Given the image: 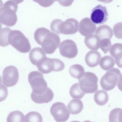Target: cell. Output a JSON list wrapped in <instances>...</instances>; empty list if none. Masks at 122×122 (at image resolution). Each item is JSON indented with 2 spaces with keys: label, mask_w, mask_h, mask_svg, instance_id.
<instances>
[{
  "label": "cell",
  "mask_w": 122,
  "mask_h": 122,
  "mask_svg": "<svg viewBox=\"0 0 122 122\" xmlns=\"http://www.w3.org/2000/svg\"><path fill=\"white\" fill-rule=\"evenodd\" d=\"M34 38L36 42L41 46L45 52L48 54L53 53L58 47L60 42L58 36L43 27L36 30Z\"/></svg>",
  "instance_id": "6da1fadb"
},
{
  "label": "cell",
  "mask_w": 122,
  "mask_h": 122,
  "mask_svg": "<svg viewBox=\"0 0 122 122\" xmlns=\"http://www.w3.org/2000/svg\"><path fill=\"white\" fill-rule=\"evenodd\" d=\"M18 4L13 0H9L5 2L0 10V24L9 27L14 25L17 21L16 14Z\"/></svg>",
  "instance_id": "7a4b0ae2"
},
{
  "label": "cell",
  "mask_w": 122,
  "mask_h": 122,
  "mask_svg": "<svg viewBox=\"0 0 122 122\" xmlns=\"http://www.w3.org/2000/svg\"><path fill=\"white\" fill-rule=\"evenodd\" d=\"M8 41L10 44L20 52H28L31 49L28 39L19 30H11L9 34Z\"/></svg>",
  "instance_id": "3957f363"
},
{
  "label": "cell",
  "mask_w": 122,
  "mask_h": 122,
  "mask_svg": "<svg viewBox=\"0 0 122 122\" xmlns=\"http://www.w3.org/2000/svg\"><path fill=\"white\" fill-rule=\"evenodd\" d=\"M36 66L40 72L45 74L50 73L52 71H61L65 66L63 62L59 59L51 58L46 56L41 60Z\"/></svg>",
  "instance_id": "277c9868"
},
{
  "label": "cell",
  "mask_w": 122,
  "mask_h": 122,
  "mask_svg": "<svg viewBox=\"0 0 122 122\" xmlns=\"http://www.w3.org/2000/svg\"><path fill=\"white\" fill-rule=\"evenodd\" d=\"M78 80L80 88L85 93H93L98 89V79L92 72H84L83 76Z\"/></svg>",
  "instance_id": "5b68a950"
},
{
  "label": "cell",
  "mask_w": 122,
  "mask_h": 122,
  "mask_svg": "<svg viewBox=\"0 0 122 122\" xmlns=\"http://www.w3.org/2000/svg\"><path fill=\"white\" fill-rule=\"evenodd\" d=\"M29 82L33 93L40 94L44 93L48 87L42 74L38 71H31L28 76Z\"/></svg>",
  "instance_id": "8992f818"
},
{
  "label": "cell",
  "mask_w": 122,
  "mask_h": 122,
  "mask_svg": "<svg viewBox=\"0 0 122 122\" xmlns=\"http://www.w3.org/2000/svg\"><path fill=\"white\" fill-rule=\"evenodd\" d=\"M121 74L118 69L113 68L107 71L102 77L100 84L102 89L107 91L111 90L116 86Z\"/></svg>",
  "instance_id": "52a82bcc"
},
{
  "label": "cell",
  "mask_w": 122,
  "mask_h": 122,
  "mask_svg": "<svg viewBox=\"0 0 122 122\" xmlns=\"http://www.w3.org/2000/svg\"><path fill=\"white\" fill-rule=\"evenodd\" d=\"M50 112L54 119L57 122H65L69 119L70 112L65 104L61 102L54 103L51 106Z\"/></svg>",
  "instance_id": "ba28073f"
},
{
  "label": "cell",
  "mask_w": 122,
  "mask_h": 122,
  "mask_svg": "<svg viewBox=\"0 0 122 122\" xmlns=\"http://www.w3.org/2000/svg\"><path fill=\"white\" fill-rule=\"evenodd\" d=\"M19 78L18 70L14 66H7L3 70L2 82L5 86L10 87L14 86L17 83Z\"/></svg>",
  "instance_id": "9c48e42d"
},
{
  "label": "cell",
  "mask_w": 122,
  "mask_h": 122,
  "mask_svg": "<svg viewBox=\"0 0 122 122\" xmlns=\"http://www.w3.org/2000/svg\"><path fill=\"white\" fill-rule=\"evenodd\" d=\"M59 50L62 56L69 58L75 57L78 54V49L76 43L72 40L67 39L60 44Z\"/></svg>",
  "instance_id": "30bf717a"
},
{
  "label": "cell",
  "mask_w": 122,
  "mask_h": 122,
  "mask_svg": "<svg viewBox=\"0 0 122 122\" xmlns=\"http://www.w3.org/2000/svg\"><path fill=\"white\" fill-rule=\"evenodd\" d=\"M108 14L106 7L98 5L91 11L90 19L94 24L100 25L106 23L108 19Z\"/></svg>",
  "instance_id": "8fae6325"
},
{
  "label": "cell",
  "mask_w": 122,
  "mask_h": 122,
  "mask_svg": "<svg viewBox=\"0 0 122 122\" xmlns=\"http://www.w3.org/2000/svg\"><path fill=\"white\" fill-rule=\"evenodd\" d=\"M96 26L91 19L86 17L80 21L79 25V33L83 36H87L93 35L96 31Z\"/></svg>",
  "instance_id": "7c38bea8"
},
{
  "label": "cell",
  "mask_w": 122,
  "mask_h": 122,
  "mask_svg": "<svg viewBox=\"0 0 122 122\" xmlns=\"http://www.w3.org/2000/svg\"><path fill=\"white\" fill-rule=\"evenodd\" d=\"M78 21L73 18H70L62 22L60 25V31L61 34H73L78 31Z\"/></svg>",
  "instance_id": "4fadbf2b"
},
{
  "label": "cell",
  "mask_w": 122,
  "mask_h": 122,
  "mask_svg": "<svg viewBox=\"0 0 122 122\" xmlns=\"http://www.w3.org/2000/svg\"><path fill=\"white\" fill-rule=\"evenodd\" d=\"M54 96L53 93L49 88L46 91L43 93L37 94L32 92L31 95V98L33 101L38 104L49 102L52 100Z\"/></svg>",
  "instance_id": "5bb4252c"
},
{
  "label": "cell",
  "mask_w": 122,
  "mask_h": 122,
  "mask_svg": "<svg viewBox=\"0 0 122 122\" xmlns=\"http://www.w3.org/2000/svg\"><path fill=\"white\" fill-rule=\"evenodd\" d=\"M101 58V55L98 51L91 50L86 55L85 60L88 66L90 67H94L99 64Z\"/></svg>",
  "instance_id": "9a60e30c"
},
{
  "label": "cell",
  "mask_w": 122,
  "mask_h": 122,
  "mask_svg": "<svg viewBox=\"0 0 122 122\" xmlns=\"http://www.w3.org/2000/svg\"><path fill=\"white\" fill-rule=\"evenodd\" d=\"M46 57V54L41 48L35 47L32 49L29 54V58L31 63L36 66L43 58Z\"/></svg>",
  "instance_id": "2e32d148"
},
{
  "label": "cell",
  "mask_w": 122,
  "mask_h": 122,
  "mask_svg": "<svg viewBox=\"0 0 122 122\" xmlns=\"http://www.w3.org/2000/svg\"><path fill=\"white\" fill-rule=\"evenodd\" d=\"M101 40L96 35H92L86 37L84 39L86 45L89 49L97 50L100 47Z\"/></svg>",
  "instance_id": "e0dca14e"
},
{
  "label": "cell",
  "mask_w": 122,
  "mask_h": 122,
  "mask_svg": "<svg viewBox=\"0 0 122 122\" xmlns=\"http://www.w3.org/2000/svg\"><path fill=\"white\" fill-rule=\"evenodd\" d=\"M96 35L101 40L104 38H108L111 39L113 35L112 29L108 25H103L97 27L96 31Z\"/></svg>",
  "instance_id": "ac0fdd59"
},
{
  "label": "cell",
  "mask_w": 122,
  "mask_h": 122,
  "mask_svg": "<svg viewBox=\"0 0 122 122\" xmlns=\"http://www.w3.org/2000/svg\"><path fill=\"white\" fill-rule=\"evenodd\" d=\"M83 106V103L81 100L74 99L69 102L67 105V107L71 114L76 115L82 111Z\"/></svg>",
  "instance_id": "d6986e66"
},
{
  "label": "cell",
  "mask_w": 122,
  "mask_h": 122,
  "mask_svg": "<svg viewBox=\"0 0 122 122\" xmlns=\"http://www.w3.org/2000/svg\"><path fill=\"white\" fill-rule=\"evenodd\" d=\"M94 100L97 105L100 106L104 105L108 101V95L107 92L104 90H98L94 95Z\"/></svg>",
  "instance_id": "ffe728a7"
},
{
  "label": "cell",
  "mask_w": 122,
  "mask_h": 122,
  "mask_svg": "<svg viewBox=\"0 0 122 122\" xmlns=\"http://www.w3.org/2000/svg\"><path fill=\"white\" fill-rule=\"evenodd\" d=\"M115 61L113 58L111 56L107 55L102 57L99 62V65L103 70L107 71L109 70L114 66Z\"/></svg>",
  "instance_id": "44dd1931"
},
{
  "label": "cell",
  "mask_w": 122,
  "mask_h": 122,
  "mask_svg": "<svg viewBox=\"0 0 122 122\" xmlns=\"http://www.w3.org/2000/svg\"><path fill=\"white\" fill-rule=\"evenodd\" d=\"M69 71L72 77L78 79L83 76L85 72L83 67L79 64L71 66L69 68Z\"/></svg>",
  "instance_id": "7402d4cb"
},
{
  "label": "cell",
  "mask_w": 122,
  "mask_h": 122,
  "mask_svg": "<svg viewBox=\"0 0 122 122\" xmlns=\"http://www.w3.org/2000/svg\"><path fill=\"white\" fill-rule=\"evenodd\" d=\"M69 93L73 98L79 99H81L85 94L80 88L78 83L72 85L70 88Z\"/></svg>",
  "instance_id": "603a6c76"
},
{
  "label": "cell",
  "mask_w": 122,
  "mask_h": 122,
  "mask_svg": "<svg viewBox=\"0 0 122 122\" xmlns=\"http://www.w3.org/2000/svg\"><path fill=\"white\" fill-rule=\"evenodd\" d=\"M25 116L21 112L19 111H15L10 112L7 118L8 122H24Z\"/></svg>",
  "instance_id": "cb8c5ba5"
},
{
  "label": "cell",
  "mask_w": 122,
  "mask_h": 122,
  "mask_svg": "<svg viewBox=\"0 0 122 122\" xmlns=\"http://www.w3.org/2000/svg\"><path fill=\"white\" fill-rule=\"evenodd\" d=\"M110 122H122V109L117 108L112 110L109 115Z\"/></svg>",
  "instance_id": "d4e9b609"
},
{
  "label": "cell",
  "mask_w": 122,
  "mask_h": 122,
  "mask_svg": "<svg viewBox=\"0 0 122 122\" xmlns=\"http://www.w3.org/2000/svg\"><path fill=\"white\" fill-rule=\"evenodd\" d=\"M11 30L10 28L5 27L0 30V45L2 47L7 46L9 45L8 41V37L9 32Z\"/></svg>",
  "instance_id": "484cf974"
},
{
  "label": "cell",
  "mask_w": 122,
  "mask_h": 122,
  "mask_svg": "<svg viewBox=\"0 0 122 122\" xmlns=\"http://www.w3.org/2000/svg\"><path fill=\"white\" fill-rule=\"evenodd\" d=\"M42 116L40 113L37 112L32 111L29 112L26 114L24 122H42Z\"/></svg>",
  "instance_id": "4316f807"
},
{
  "label": "cell",
  "mask_w": 122,
  "mask_h": 122,
  "mask_svg": "<svg viewBox=\"0 0 122 122\" xmlns=\"http://www.w3.org/2000/svg\"><path fill=\"white\" fill-rule=\"evenodd\" d=\"M112 46V43L109 39L106 38L101 40L100 47L104 53H107Z\"/></svg>",
  "instance_id": "83f0119b"
},
{
  "label": "cell",
  "mask_w": 122,
  "mask_h": 122,
  "mask_svg": "<svg viewBox=\"0 0 122 122\" xmlns=\"http://www.w3.org/2000/svg\"><path fill=\"white\" fill-rule=\"evenodd\" d=\"M63 21L59 19H56L53 20L50 25L51 30L55 33L61 34L60 31V27L61 24Z\"/></svg>",
  "instance_id": "f1b7e54d"
},
{
  "label": "cell",
  "mask_w": 122,
  "mask_h": 122,
  "mask_svg": "<svg viewBox=\"0 0 122 122\" xmlns=\"http://www.w3.org/2000/svg\"><path fill=\"white\" fill-rule=\"evenodd\" d=\"M113 31L116 38L119 39H122V22L117 23L114 25Z\"/></svg>",
  "instance_id": "f546056e"
},
{
  "label": "cell",
  "mask_w": 122,
  "mask_h": 122,
  "mask_svg": "<svg viewBox=\"0 0 122 122\" xmlns=\"http://www.w3.org/2000/svg\"><path fill=\"white\" fill-rule=\"evenodd\" d=\"M121 51H122V44L116 43L112 46L110 50V53L114 58L117 53Z\"/></svg>",
  "instance_id": "4dcf8cb0"
},
{
  "label": "cell",
  "mask_w": 122,
  "mask_h": 122,
  "mask_svg": "<svg viewBox=\"0 0 122 122\" xmlns=\"http://www.w3.org/2000/svg\"><path fill=\"white\" fill-rule=\"evenodd\" d=\"M41 6L45 7H49L55 2L54 0H32Z\"/></svg>",
  "instance_id": "1f68e13d"
},
{
  "label": "cell",
  "mask_w": 122,
  "mask_h": 122,
  "mask_svg": "<svg viewBox=\"0 0 122 122\" xmlns=\"http://www.w3.org/2000/svg\"><path fill=\"white\" fill-rule=\"evenodd\" d=\"M114 58L115 63L117 66L122 68V51L117 53Z\"/></svg>",
  "instance_id": "d6a6232c"
},
{
  "label": "cell",
  "mask_w": 122,
  "mask_h": 122,
  "mask_svg": "<svg viewBox=\"0 0 122 122\" xmlns=\"http://www.w3.org/2000/svg\"><path fill=\"white\" fill-rule=\"evenodd\" d=\"M8 94L7 88L3 85H0V102L4 100L7 97Z\"/></svg>",
  "instance_id": "836d02e7"
},
{
  "label": "cell",
  "mask_w": 122,
  "mask_h": 122,
  "mask_svg": "<svg viewBox=\"0 0 122 122\" xmlns=\"http://www.w3.org/2000/svg\"><path fill=\"white\" fill-rule=\"evenodd\" d=\"M58 1L59 4L62 6L67 7L71 5L73 3L74 0H54Z\"/></svg>",
  "instance_id": "e575fe53"
},
{
  "label": "cell",
  "mask_w": 122,
  "mask_h": 122,
  "mask_svg": "<svg viewBox=\"0 0 122 122\" xmlns=\"http://www.w3.org/2000/svg\"><path fill=\"white\" fill-rule=\"evenodd\" d=\"M117 86L119 90L122 91V74H121L119 77Z\"/></svg>",
  "instance_id": "d590c367"
},
{
  "label": "cell",
  "mask_w": 122,
  "mask_h": 122,
  "mask_svg": "<svg viewBox=\"0 0 122 122\" xmlns=\"http://www.w3.org/2000/svg\"><path fill=\"white\" fill-rule=\"evenodd\" d=\"M98 1L105 3H109L112 2L113 0H97Z\"/></svg>",
  "instance_id": "8d00e7d4"
},
{
  "label": "cell",
  "mask_w": 122,
  "mask_h": 122,
  "mask_svg": "<svg viewBox=\"0 0 122 122\" xmlns=\"http://www.w3.org/2000/svg\"><path fill=\"white\" fill-rule=\"evenodd\" d=\"M17 4L21 3L24 0H13Z\"/></svg>",
  "instance_id": "74e56055"
}]
</instances>
